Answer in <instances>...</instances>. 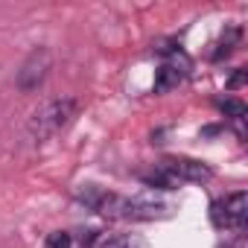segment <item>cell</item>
I'll use <instances>...</instances> for the list:
<instances>
[{"label":"cell","mask_w":248,"mask_h":248,"mask_svg":"<svg viewBox=\"0 0 248 248\" xmlns=\"http://www.w3.org/2000/svg\"><path fill=\"white\" fill-rule=\"evenodd\" d=\"M161 167L172 175L175 184H181V181H187V184H202V181H210V178H213V170H210L207 164L196 161V158H167V161H161Z\"/></svg>","instance_id":"cell-5"},{"label":"cell","mask_w":248,"mask_h":248,"mask_svg":"<svg viewBox=\"0 0 248 248\" xmlns=\"http://www.w3.org/2000/svg\"><path fill=\"white\" fill-rule=\"evenodd\" d=\"M44 248H73V236L67 231H53L44 239Z\"/></svg>","instance_id":"cell-11"},{"label":"cell","mask_w":248,"mask_h":248,"mask_svg":"<svg viewBox=\"0 0 248 248\" xmlns=\"http://www.w3.org/2000/svg\"><path fill=\"white\" fill-rule=\"evenodd\" d=\"M93 248H146V242L135 233H111V236H96Z\"/></svg>","instance_id":"cell-7"},{"label":"cell","mask_w":248,"mask_h":248,"mask_svg":"<svg viewBox=\"0 0 248 248\" xmlns=\"http://www.w3.org/2000/svg\"><path fill=\"white\" fill-rule=\"evenodd\" d=\"M79 202L88 204L91 210L108 216V219H126V222H152V219H164L170 216V207L161 202H146V199H132V196H120V193H108L102 187L85 184L79 193Z\"/></svg>","instance_id":"cell-1"},{"label":"cell","mask_w":248,"mask_h":248,"mask_svg":"<svg viewBox=\"0 0 248 248\" xmlns=\"http://www.w3.org/2000/svg\"><path fill=\"white\" fill-rule=\"evenodd\" d=\"M239 38H242V30H239V27H231V30L219 38V44H216V50H213V62H219V59L231 56V53H233V47L239 44Z\"/></svg>","instance_id":"cell-8"},{"label":"cell","mask_w":248,"mask_h":248,"mask_svg":"<svg viewBox=\"0 0 248 248\" xmlns=\"http://www.w3.org/2000/svg\"><path fill=\"white\" fill-rule=\"evenodd\" d=\"M50 67H53V53H50L47 47H35V50L24 59V64H21V70H18V88H21L24 93L38 91V88L44 85Z\"/></svg>","instance_id":"cell-4"},{"label":"cell","mask_w":248,"mask_h":248,"mask_svg":"<svg viewBox=\"0 0 248 248\" xmlns=\"http://www.w3.org/2000/svg\"><path fill=\"white\" fill-rule=\"evenodd\" d=\"M178 59H184V53L181 50H172V59L161 64V70L155 73V93H167V91H172V88L181 85V79L187 76L190 62H181L178 64Z\"/></svg>","instance_id":"cell-6"},{"label":"cell","mask_w":248,"mask_h":248,"mask_svg":"<svg viewBox=\"0 0 248 248\" xmlns=\"http://www.w3.org/2000/svg\"><path fill=\"white\" fill-rule=\"evenodd\" d=\"M245 219H248V196L242 190L231 193L225 199H216L210 204V222L219 231H242Z\"/></svg>","instance_id":"cell-3"},{"label":"cell","mask_w":248,"mask_h":248,"mask_svg":"<svg viewBox=\"0 0 248 248\" xmlns=\"http://www.w3.org/2000/svg\"><path fill=\"white\" fill-rule=\"evenodd\" d=\"M219 108L233 120V129H236V135L242 138V120H245V105L239 102V99H219Z\"/></svg>","instance_id":"cell-10"},{"label":"cell","mask_w":248,"mask_h":248,"mask_svg":"<svg viewBox=\"0 0 248 248\" xmlns=\"http://www.w3.org/2000/svg\"><path fill=\"white\" fill-rule=\"evenodd\" d=\"M140 178H143V184H149V187H158V190H175V187H178V184L172 181V175H170V172H167L161 164H158L152 172L140 175Z\"/></svg>","instance_id":"cell-9"},{"label":"cell","mask_w":248,"mask_h":248,"mask_svg":"<svg viewBox=\"0 0 248 248\" xmlns=\"http://www.w3.org/2000/svg\"><path fill=\"white\" fill-rule=\"evenodd\" d=\"M76 111H79V102H76L73 96L50 99V102H44V105L30 117L27 132H30V138H32L35 143H44V140H50L53 135H59L64 126H70L73 117H76Z\"/></svg>","instance_id":"cell-2"},{"label":"cell","mask_w":248,"mask_h":248,"mask_svg":"<svg viewBox=\"0 0 248 248\" xmlns=\"http://www.w3.org/2000/svg\"><path fill=\"white\" fill-rule=\"evenodd\" d=\"M242 79H245V73H236V76L231 79V88H239V85H242Z\"/></svg>","instance_id":"cell-12"}]
</instances>
